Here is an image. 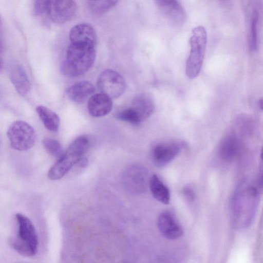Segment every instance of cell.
<instances>
[{"label":"cell","mask_w":263,"mask_h":263,"mask_svg":"<svg viewBox=\"0 0 263 263\" xmlns=\"http://www.w3.org/2000/svg\"><path fill=\"white\" fill-rule=\"evenodd\" d=\"M95 59V47L70 43L65 59L61 64V71L68 77L80 76L90 68Z\"/></svg>","instance_id":"6da1fadb"},{"label":"cell","mask_w":263,"mask_h":263,"mask_svg":"<svg viewBox=\"0 0 263 263\" xmlns=\"http://www.w3.org/2000/svg\"><path fill=\"white\" fill-rule=\"evenodd\" d=\"M260 187L242 181L235 189L230 200L233 216L251 219L254 215L259 201Z\"/></svg>","instance_id":"7a4b0ae2"},{"label":"cell","mask_w":263,"mask_h":263,"mask_svg":"<svg viewBox=\"0 0 263 263\" xmlns=\"http://www.w3.org/2000/svg\"><path fill=\"white\" fill-rule=\"evenodd\" d=\"M89 143V140L86 136H82L76 139L50 168L48 173V178L55 180L64 177L83 157L88 148Z\"/></svg>","instance_id":"3957f363"},{"label":"cell","mask_w":263,"mask_h":263,"mask_svg":"<svg viewBox=\"0 0 263 263\" xmlns=\"http://www.w3.org/2000/svg\"><path fill=\"white\" fill-rule=\"evenodd\" d=\"M15 218L18 224L17 235L10 238V243L21 255L26 257L34 256L37 252L38 245L35 228L26 216L17 213Z\"/></svg>","instance_id":"277c9868"},{"label":"cell","mask_w":263,"mask_h":263,"mask_svg":"<svg viewBox=\"0 0 263 263\" xmlns=\"http://www.w3.org/2000/svg\"><path fill=\"white\" fill-rule=\"evenodd\" d=\"M207 41V33L201 26L194 28L190 39L191 50L186 60L185 73L190 79L195 78L203 64Z\"/></svg>","instance_id":"5b68a950"},{"label":"cell","mask_w":263,"mask_h":263,"mask_svg":"<svg viewBox=\"0 0 263 263\" xmlns=\"http://www.w3.org/2000/svg\"><path fill=\"white\" fill-rule=\"evenodd\" d=\"M7 135L11 146L18 151H26L31 148L36 140L33 128L23 121H15L9 127Z\"/></svg>","instance_id":"8992f818"},{"label":"cell","mask_w":263,"mask_h":263,"mask_svg":"<svg viewBox=\"0 0 263 263\" xmlns=\"http://www.w3.org/2000/svg\"><path fill=\"white\" fill-rule=\"evenodd\" d=\"M97 86L101 93L114 99L123 94L126 84L124 77L118 72L112 69H106L99 75Z\"/></svg>","instance_id":"52a82bcc"},{"label":"cell","mask_w":263,"mask_h":263,"mask_svg":"<svg viewBox=\"0 0 263 263\" xmlns=\"http://www.w3.org/2000/svg\"><path fill=\"white\" fill-rule=\"evenodd\" d=\"M149 179L147 169L139 164L132 165L126 168L122 177L125 188L129 192L135 194H141L145 192L148 185Z\"/></svg>","instance_id":"ba28073f"},{"label":"cell","mask_w":263,"mask_h":263,"mask_svg":"<svg viewBox=\"0 0 263 263\" xmlns=\"http://www.w3.org/2000/svg\"><path fill=\"white\" fill-rule=\"evenodd\" d=\"M77 9V3L73 1H47L46 13L54 23L63 24L73 17Z\"/></svg>","instance_id":"9c48e42d"},{"label":"cell","mask_w":263,"mask_h":263,"mask_svg":"<svg viewBox=\"0 0 263 263\" xmlns=\"http://www.w3.org/2000/svg\"><path fill=\"white\" fill-rule=\"evenodd\" d=\"M183 142H168L156 145L152 151V160L158 167H163L171 162L184 146Z\"/></svg>","instance_id":"30bf717a"},{"label":"cell","mask_w":263,"mask_h":263,"mask_svg":"<svg viewBox=\"0 0 263 263\" xmlns=\"http://www.w3.org/2000/svg\"><path fill=\"white\" fill-rule=\"evenodd\" d=\"M157 225L161 234L167 239H176L183 234L181 225L169 211H164L159 215Z\"/></svg>","instance_id":"8fae6325"},{"label":"cell","mask_w":263,"mask_h":263,"mask_svg":"<svg viewBox=\"0 0 263 263\" xmlns=\"http://www.w3.org/2000/svg\"><path fill=\"white\" fill-rule=\"evenodd\" d=\"M155 3L163 14L176 25L182 24L186 18L185 12L182 5L175 0H157Z\"/></svg>","instance_id":"7c38bea8"},{"label":"cell","mask_w":263,"mask_h":263,"mask_svg":"<svg viewBox=\"0 0 263 263\" xmlns=\"http://www.w3.org/2000/svg\"><path fill=\"white\" fill-rule=\"evenodd\" d=\"M8 71L9 79L17 92L22 96L27 95L30 90L31 84L23 66L13 62L9 64Z\"/></svg>","instance_id":"4fadbf2b"},{"label":"cell","mask_w":263,"mask_h":263,"mask_svg":"<svg viewBox=\"0 0 263 263\" xmlns=\"http://www.w3.org/2000/svg\"><path fill=\"white\" fill-rule=\"evenodd\" d=\"M71 43L83 44L95 47L97 34L90 25L81 23L73 26L69 32Z\"/></svg>","instance_id":"5bb4252c"},{"label":"cell","mask_w":263,"mask_h":263,"mask_svg":"<svg viewBox=\"0 0 263 263\" xmlns=\"http://www.w3.org/2000/svg\"><path fill=\"white\" fill-rule=\"evenodd\" d=\"M111 99L101 92L91 96L87 104L89 114L95 117H100L109 114L112 108Z\"/></svg>","instance_id":"9a60e30c"},{"label":"cell","mask_w":263,"mask_h":263,"mask_svg":"<svg viewBox=\"0 0 263 263\" xmlns=\"http://www.w3.org/2000/svg\"><path fill=\"white\" fill-rule=\"evenodd\" d=\"M240 147V142L237 136L230 133L222 138L218 147L219 157L223 161L230 162L237 156Z\"/></svg>","instance_id":"2e32d148"},{"label":"cell","mask_w":263,"mask_h":263,"mask_svg":"<svg viewBox=\"0 0 263 263\" xmlns=\"http://www.w3.org/2000/svg\"><path fill=\"white\" fill-rule=\"evenodd\" d=\"M155 104L152 97L146 93H141L133 100L131 108L137 114L141 121L148 118L154 112Z\"/></svg>","instance_id":"e0dca14e"},{"label":"cell","mask_w":263,"mask_h":263,"mask_svg":"<svg viewBox=\"0 0 263 263\" xmlns=\"http://www.w3.org/2000/svg\"><path fill=\"white\" fill-rule=\"evenodd\" d=\"M95 87L90 82L83 81L70 86L66 90L68 97L76 103L84 102L95 92Z\"/></svg>","instance_id":"ac0fdd59"},{"label":"cell","mask_w":263,"mask_h":263,"mask_svg":"<svg viewBox=\"0 0 263 263\" xmlns=\"http://www.w3.org/2000/svg\"><path fill=\"white\" fill-rule=\"evenodd\" d=\"M148 185L155 199L163 204H168L170 202L169 189L158 176L154 174L151 177Z\"/></svg>","instance_id":"d6986e66"},{"label":"cell","mask_w":263,"mask_h":263,"mask_svg":"<svg viewBox=\"0 0 263 263\" xmlns=\"http://www.w3.org/2000/svg\"><path fill=\"white\" fill-rule=\"evenodd\" d=\"M36 110L47 129L52 132H57L58 130L60 118L55 112L43 105L37 106Z\"/></svg>","instance_id":"ffe728a7"},{"label":"cell","mask_w":263,"mask_h":263,"mask_svg":"<svg viewBox=\"0 0 263 263\" xmlns=\"http://www.w3.org/2000/svg\"><path fill=\"white\" fill-rule=\"evenodd\" d=\"M118 2V1H91L88 2V5L91 12L100 15L114 8Z\"/></svg>","instance_id":"44dd1931"},{"label":"cell","mask_w":263,"mask_h":263,"mask_svg":"<svg viewBox=\"0 0 263 263\" xmlns=\"http://www.w3.org/2000/svg\"><path fill=\"white\" fill-rule=\"evenodd\" d=\"M258 12L256 9L253 10L249 32V44L250 49L254 51L257 47V22Z\"/></svg>","instance_id":"7402d4cb"},{"label":"cell","mask_w":263,"mask_h":263,"mask_svg":"<svg viewBox=\"0 0 263 263\" xmlns=\"http://www.w3.org/2000/svg\"><path fill=\"white\" fill-rule=\"evenodd\" d=\"M43 144L46 151L53 157L60 158L63 154L61 144L57 140L46 138L43 140Z\"/></svg>","instance_id":"603a6c76"},{"label":"cell","mask_w":263,"mask_h":263,"mask_svg":"<svg viewBox=\"0 0 263 263\" xmlns=\"http://www.w3.org/2000/svg\"><path fill=\"white\" fill-rule=\"evenodd\" d=\"M116 117L121 121L130 123L133 125H138L141 122L137 114L131 107L120 111L117 114Z\"/></svg>","instance_id":"cb8c5ba5"},{"label":"cell","mask_w":263,"mask_h":263,"mask_svg":"<svg viewBox=\"0 0 263 263\" xmlns=\"http://www.w3.org/2000/svg\"><path fill=\"white\" fill-rule=\"evenodd\" d=\"M47 1H35L34 2L33 13L40 16L46 13Z\"/></svg>","instance_id":"d4e9b609"},{"label":"cell","mask_w":263,"mask_h":263,"mask_svg":"<svg viewBox=\"0 0 263 263\" xmlns=\"http://www.w3.org/2000/svg\"><path fill=\"white\" fill-rule=\"evenodd\" d=\"M183 194L189 201H193L195 198V194L190 187H186L184 188L183 191Z\"/></svg>","instance_id":"484cf974"},{"label":"cell","mask_w":263,"mask_h":263,"mask_svg":"<svg viewBox=\"0 0 263 263\" xmlns=\"http://www.w3.org/2000/svg\"><path fill=\"white\" fill-rule=\"evenodd\" d=\"M4 49V31L2 18L0 16V51L2 52Z\"/></svg>","instance_id":"4316f807"},{"label":"cell","mask_w":263,"mask_h":263,"mask_svg":"<svg viewBox=\"0 0 263 263\" xmlns=\"http://www.w3.org/2000/svg\"><path fill=\"white\" fill-rule=\"evenodd\" d=\"M88 163V160L86 158L82 157L77 163L79 166L81 167L85 166Z\"/></svg>","instance_id":"83f0119b"},{"label":"cell","mask_w":263,"mask_h":263,"mask_svg":"<svg viewBox=\"0 0 263 263\" xmlns=\"http://www.w3.org/2000/svg\"><path fill=\"white\" fill-rule=\"evenodd\" d=\"M4 67L3 60L2 57V52L0 51V72L3 70Z\"/></svg>","instance_id":"f1b7e54d"},{"label":"cell","mask_w":263,"mask_h":263,"mask_svg":"<svg viewBox=\"0 0 263 263\" xmlns=\"http://www.w3.org/2000/svg\"><path fill=\"white\" fill-rule=\"evenodd\" d=\"M258 105H259V107L260 108V109H262V99H260V100H259Z\"/></svg>","instance_id":"f546056e"}]
</instances>
